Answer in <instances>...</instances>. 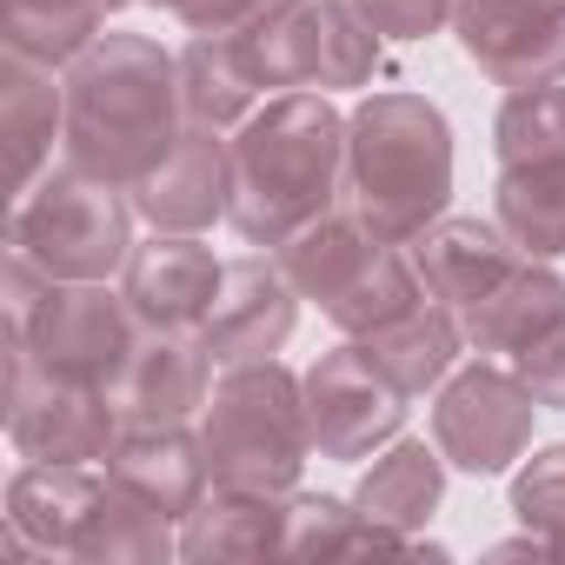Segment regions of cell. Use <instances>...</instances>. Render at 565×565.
<instances>
[{"label": "cell", "mask_w": 565, "mask_h": 565, "mask_svg": "<svg viewBox=\"0 0 565 565\" xmlns=\"http://www.w3.org/2000/svg\"><path fill=\"white\" fill-rule=\"evenodd\" d=\"M347 200V114L320 87H294L226 140V226L246 246H287Z\"/></svg>", "instance_id": "6da1fadb"}, {"label": "cell", "mask_w": 565, "mask_h": 565, "mask_svg": "<svg viewBox=\"0 0 565 565\" xmlns=\"http://www.w3.org/2000/svg\"><path fill=\"white\" fill-rule=\"evenodd\" d=\"M67 160L134 186L186 127L180 100V54L147 34H100L67 74Z\"/></svg>", "instance_id": "7a4b0ae2"}, {"label": "cell", "mask_w": 565, "mask_h": 565, "mask_svg": "<svg viewBox=\"0 0 565 565\" xmlns=\"http://www.w3.org/2000/svg\"><path fill=\"white\" fill-rule=\"evenodd\" d=\"M452 200V127L426 94H366L347 114V206L413 246Z\"/></svg>", "instance_id": "3957f363"}, {"label": "cell", "mask_w": 565, "mask_h": 565, "mask_svg": "<svg viewBox=\"0 0 565 565\" xmlns=\"http://www.w3.org/2000/svg\"><path fill=\"white\" fill-rule=\"evenodd\" d=\"M200 446L213 486L233 492H300V466L313 452L307 433V386L279 360H233L220 366L200 406Z\"/></svg>", "instance_id": "277c9868"}, {"label": "cell", "mask_w": 565, "mask_h": 565, "mask_svg": "<svg viewBox=\"0 0 565 565\" xmlns=\"http://www.w3.org/2000/svg\"><path fill=\"white\" fill-rule=\"evenodd\" d=\"M273 259L287 266L300 300H313L347 340H366V333H380L386 320H399L426 300V279H419L413 253L380 239L353 206L320 213L287 246H273Z\"/></svg>", "instance_id": "5b68a950"}, {"label": "cell", "mask_w": 565, "mask_h": 565, "mask_svg": "<svg viewBox=\"0 0 565 565\" xmlns=\"http://www.w3.org/2000/svg\"><path fill=\"white\" fill-rule=\"evenodd\" d=\"M8 246L28 253L47 279H107L134 253V193L61 160L47 167L8 220Z\"/></svg>", "instance_id": "8992f818"}, {"label": "cell", "mask_w": 565, "mask_h": 565, "mask_svg": "<svg viewBox=\"0 0 565 565\" xmlns=\"http://www.w3.org/2000/svg\"><path fill=\"white\" fill-rule=\"evenodd\" d=\"M239 54L259 87H366L380 74V34L360 21L353 0H273L246 21Z\"/></svg>", "instance_id": "52a82bcc"}, {"label": "cell", "mask_w": 565, "mask_h": 565, "mask_svg": "<svg viewBox=\"0 0 565 565\" xmlns=\"http://www.w3.org/2000/svg\"><path fill=\"white\" fill-rule=\"evenodd\" d=\"M8 439L41 466H107L120 439V413L107 386H81L47 373L28 347H8Z\"/></svg>", "instance_id": "ba28073f"}, {"label": "cell", "mask_w": 565, "mask_h": 565, "mask_svg": "<svg viewBox=\"0 0 565 565\" xmlns=\"http://www.w3.org/2000/svg\"><path fill=\"white\" fill-rule=\"evenodd\" d=\"M134 333H140V320H134L127 294H107V279H54L28 320V333H14L8 347H28L61 380L114 386Z\"/></svg>", "instance_id": "9c48e42d"}, {"label": "cell", "mask_w": 565, "mask_h": 565, "mask_svg": "<svg viewBox=\"0 0 565 565\" xmlns=\"http://www.w3.org/2000/svg\"><path fill=\"white\" fill-rule=\"evenodd\" d=\"M532 413H539V399L525 393L519 373L472 360L433 399V446L446 452V466H459L472 479H499L532 446Z\"/></svg>", "instance_id": "30bf717a"}, {"label": "cell", "mask_w": 565, "mask_h": 565, "mask_svg": "<svg viewBox=\"0 0 565 565\" xmlns=\"http://www.w3.org/2000/svg\"><path fill=\"white\" fill-rule=\"evenodd\" d=\"M300 386H307V433L320 459H373L406 426V393L366 360L360 340L320 353L300 373Z\"/></svg>", "instance_id": "8fae6325"}, {"label": "cell", "mask_w": 565, "mask_h": 565, "mask_svg": "<svg viewBox=\"0 0 565 565\" xmlns=\"http://www.w3.org/2000/svg\"><path fill=\"white\" fill-rule=\"evenodd\" d=\"M452 34L492 87L565 81V0H459Z\"/></svg>", "instance_id": "7c38bea8"}, {"label": "cell", "mask_w": 565, "mask_h": 565, "mask_svg": "<svg viewBox=\"0 0 565 565\" xmlns=\"http://www.w3.org/2000/svg\"><path fill=\"white\" fill-rule=\"evenodd\" d=\"M213 393V353L186 327H140L107 399L120 426H186Z\"/></svg>", "instance_id": "4fadbf2b"}, {"label": "cell", "mask_w": 565, "mask_h": 565, "mask_svg": "<svg viewBox=\"0 0 565 565\" xmlns=\"http://www.w3.org/2000/svg\"><path fill=\"white\" fill-rule=\"evenodd\" d=\"M294 320H300V287L287 279V266L266 259V253H239V259H226V279L213 294V313H206L200 340L220 366L273 360L294 340Z\"/></svg>", "instance_id": "5bb4252c"}, {"label": "cell", "mask_w": 565, "mask_h": 565, "mask_svg": "<svg viewBox=\"0 0 565 565\" xmlns=\"http://www.w3.org/2000/svg\"><path fill=\"white\" fill-rule=\"evenodd\" d=\"M220 279H226V259H213V246H200V233H153V239H134L120 294H127L140 327L200 333L213 313Z\"/></svg>", "instance_id": "9a60e30c"}, {"label": "cell", "mask_w": 565, "mask_h": 565, "mask_svg": "<svg viewBox=\"0 0 565 565\" xmlns=\"http://www.w3.org/2000/svg\"><path fill=\"white\" fill-rule=\"evenodd\" d=\"M127 193L153 233H206L213 220H226V140H220V127L186 120L180 140L160 153V167H147Z\"/></svg>", "instance_id": "2e32d148"}, {"label": "cell", "mask_w": 565, "mask_h": 565, "mask_svg": "<svg viewBox=\"0 0 565 565\" xmlns=\"http://www.w3.org/2000/svg\"><path fill=\"white\" fill-rule=\"evenodd\" d=\"M100 492H107V472H94V466H41V459H28L8 479V552L14 558H28V552L74 558Z\"/></svg>", "instance_id": "e0dca14e"}, {"label": "cell", "mask_w": 565, "mask_h": 565, "mask_svg": "<svg viewBox=\"0 0 565 565\" xmlns=\"http://www.w3.org/2000/svg\"><path fill=\"white\" fill-rule=\"evenodd\" d=\"M107 479L120 492H134L140 505H153L160 519H173V525L213 492L206 446L186 426H120V439L107 452Z\"/></svg>", "instance_id": "ac0fdd59"}, {"label": "cell", "mask_w": 565, "mask_h": 565, "mask_svg": "<svg viewBox=\"0 0 565 565\" xmlns=\"http://www.w3.org/2000/svg\"><path fill=\"white\" fill-rule=\"evenodd\" d=\"M413 266L426 279V294L439 307H472L479 294H492L499 279L519 266V246L505 239L499 220H472V213H439L419 239H413Z\"/></svg>", "instance_id": "d6986e66"}, {"label": "cell", "mask_w": 565, "mask_h": 565, "mask_svg": "<svg viewBox=\"0 0 565 565\" xmlns=\"http://www.w3.org/2000/svg\"><path fill=\"white\" fill-rule=\"evenodd\" d=\"M287 499L294 492H233V486H213L180 519V558H193V565L287 558Z\"/></svg>", "instance_id": "ffe728a7"}, {"label": "cell", "mask_w": 565, "mask_h": 565, "mask_svg": "<svg viewBox=\"0 0 565 565\" xmlns=\"http://www.w3.org/2000/svg\"><path fill=\"white\" fill-rule=\"evenodd\" d=\"M0 127H8L14 193H28L54 167V134H67V81H54V67L28 54H8L0 61Z\"/></svg>", "instance_id": "44dd1931"}, {"label": "cell", "mask_w": 565, "mask_h": 565, "mask_svg": "<svg viewBox=\"0 0 565 565\" xmlns=\"http://www.w3.org/2000/svg\"><path fill=\"white\" fill-rule=\"evenodd\" d=\"M565 313V279L545 266V259H519L492 294H479L472 307H459V333L472 353H519L532 347L552 320Z\"/></svg>", "instance_id": "7402d4cb"}, {"label": "cell", "mask_w": 565, "mask_h": 565, "mask_svg": "<svg viewBox=\"0 0 565 565\" xmlns=\"http://www.w3.org/2000/svg\"><path fill=\"white\" fill-rule=\"evenodd\" d=\"M360 347H366V360H373V366L406 393V399H419V393H433V386H446V380H452V360H459L466 333H459V313H452V307H439V300L426 294L413 313L386 320V327H380V333H366Z\"/></svg>", "instance_id": "603a6c76"}, {"label": "cell", "mask_w": 565, "mask_h": 565, "mask_svg": "<svg viewBox=\"0 0 565 565\" xmlns=\"http://www.w3.org/2000/svg\"><path fill=\"white\" fill-rule=\"evenodd\" d=\"M446 499V452L439 446H419V439H399L386 459H373V472H360L353 486V505L373 519V525H393V532H419Z\"/></svg>", "instance_id": "cb8c5ba5"}, {"label": "cell", "mask_w": 565, "mask_h": 565, "mask_svg": "<svg viewBox=\"0 0 565 565\" xmlns=\"http://www.w3.org/2000/svg\"><path fill=\"white\" fill-rule=\"evenodd\" d=\"M259 94L266 87L253 81V67H246V54H239L233 34H193L180 47V100H186V120L226 134V127H239L253 114Z\"/></svg>", "instance_id": "d4e9b609"}, {"label": "cell", "mask_w": 565, "mask_h": 565, "mask_svg": "<svg viewBox=\"0 0 565 565\" xmlns=\"http://www.w3.org/2000/svg\"><path fill=\"white\" fill-rule=\"evenodd\" d=\"M114 14V0H8L0 41L8 54H28L41 67H74Z\"/></svg>", "instance_id": "484cf974"}, {"label": "cell", "mask_w": 565, "mask_h": 565, "mask_svg": "<svg viewBox=\"0 0 565 565\" xmlns=\"http://www.w3.org/2000/svg\"><path fill=\"white\" fill-rule=\"evenodd\" d=\"M492 213L525 259L565 253V167H499Z\"/></svg>", "instance_id": "4316f807"}, {"label": "cell", "mask_w": 565, "mask_h": 565, "mask_svg": "<svg viewBox=\"0 0 565 565\" xmlns=\"http://www.w3.org/2000/svg\"><path fill=\"white\" fill-rule=\"evenodd\" d=\"M173 552H180L173 519H160L134 492H120L114 479H107V492H100V505L74 545V558H87V565H167Z\"/></svg>", "instance_id": "83f0119b"}, {"label": "cell", "mask_w": 565, "mask_h": 565, "mask_svg": "<svg viewBox=\"0 0 565 565\" xmlns=\"http://www.w3.org/2000/svg\"><path fill=\"white\" fill-rule=\"evenodd\" d=\"M499 167H565V81L512 87L492 120Z\"/></svg>", "instance_id": "f1b7e54d"}, {"label": "cell", "mask_w": 565, "mask_h": 565, "mask_svg": "<svg viewBox=\"0 0 565 565\" xmlns=\"http://www.w3.org/2000/svg\"><path fill=\"white\" fill-rule=\"evenodd\" d=\"M512 519L539 539L558 545L565 558V446H539L519 472H512Z\"/></svg>", "instance_id": "f546056e"}, {"label": "cell", "mask_w": 565, "mask_h": 565, "mask_svg": "<svg viewBox=\"0 0 565 565\" xmlns=\"http://www.w3.org/2000/svg\"><path fill=\"white\" fill-rule=\"evenodd\" d=\"M353 8L380 41H433L439 28H452L459 0H353Z\"/></svg>", "instance_id": "4dcf8cb0"}, {"label": "cell", "mask_w": 565, "mask_h": 565, "mask_svg": "<svg viewBox=\"0 0 565 565\" xmlns=\"http://www.w3.org/2000/svg\"><path fill=\"white\" fill-rule=\"evenodd\" d=\"M512 373L525 380V393H532L539 406L565 413V313H558L532 347H519V353H512Z\"/></svg>", "instance_id": "1f68e13d"}, {"label": "cell", "mask_w": 565, "mask_h": 565, "mask_svg": "<svg viewBox=\"0 0 565 565\" xmlns=\"http://www.w3.org/2000/svg\"><path fill=\"white\" fill-rule=\"evenodd\" d=\"M273 0H180V21L193 34H239L246 21H259Z\"/></svg>", "instance_id": "d6a6232c"}, {"label": "cell", "mask_w": 565, "mask_h": 565, "mask_svg": "<svg viewBox=\"0 0 565 565\" xmlns=\"http://www.w3.org/2000/svg\"><path fill=\"white\" fill-rule=\"evenodd\" d=\"M153 8H167V14H180V0H153Z\"/></svg>", "instance_id": "836d02e7"}]
</instances>
